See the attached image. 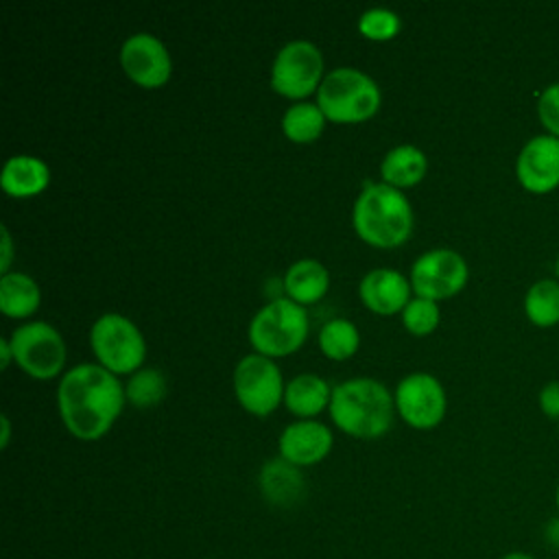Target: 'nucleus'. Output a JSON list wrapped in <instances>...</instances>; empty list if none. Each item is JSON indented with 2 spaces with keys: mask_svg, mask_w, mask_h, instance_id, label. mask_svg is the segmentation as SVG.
Returning a JSON list of instances; mask_svg holds the SVG:
<instances>
[{
  "mask_svg": "<svg viewBox=\"0 0 559 559\" xmlns=\"http://www.w3.org/2000/svg\"><path fill=\"white\" fill-rule=\"evenodd\" d=\"M57 402L66 428L83 441H94L111 428L122 408L124 391L103 365L81 362L63 373Z\"/></svg>",
  "mask_w": 559,
  "mask_h": 559,
  "instance_id": "1",
  "label": "nucleus"
},
{
  "mask_svg": "<svg viewBox=\"0 0 559 559\" xmlns=\"http://www.w3.org/2000/svg\"><path fill=\"white\" fill-rule=\"evenodd\" d=\"M393 402L382 382L347 378L332 389L330 415L341 430L360 439H376L391 426Z\"/></svg>",
  "mask_w": 559,
  "mask_h": 559,
  "instance_id": "2",
  "label": "nucleus"
},
{
  "mask_svg": "<svg viewBox=\"0 0 559 559\" xmlns=\"http://www.w3.org/2000/svg\"><path fill=\"white\" fill-rule=\"evenodd\" d=\"M354 227L362 240L376 247L402 245L413 229L408 199L389 183H367L352 212Z\"/></svg>",
  "mask_w": 559,
  "mask_h": 559,
  "instance_id": "3",
  "label": "nucleus"
},
{
  "mask_svg": "<svg viewBox=\"0 0 559 559\" xmlns=\"http://www.w3.org/2000/svg\"><path fill=\"white\" fill-rule=\"evenodd\" d=\"M317 105L330 120L358 122L378 109L380 90L371 76L356 68H334L317 90Z\"/></svg>",
  "mask_w": 559,
  "mask_h": 559,
  "instance_id": "4",
  "label": "nucleus"
},
{
  "mask_svg": "<svg viewBox=\"0 0 559 559\" xmlns=\"http://www.w3.org/2000/svg\"><path fill=\"white\" fill-rule=\"evenodd\" d=\"M308 334V314L290 297H275L264 304L249 323V341L264 356L295 352Z\"/></svg>",
  "mask_w": 559,
  "mask_h": 559,
  "instance_id": "5",
  "label": "nucleus"
},
{
  "mask_svg": "<svg viewBox=\"0 0 559 559\" xmlns=\"http://www.w3.org/2000/svg\"><path fill=\"white\" fill-rule=\"evenodd\" d=\"M90 343L100 365L111 373H129L144 360L142 332L131 319L118 312H105L94 321Z\"/></svg>",
  "mask_w": 559,
  "mask_h": 559,
  "instance_id": "6",
  "label": "nucleus"
},
{
  "mask_svg": "<svg viewBox=\"0 0 559 559\" xmlns=\"http://www.w3.org/2000/svg\"><path fill=\"white\" fill-rule=\"evenodd\" d=\"M9 343L13 349V358L26 373L35 378H50L63 367V338L46 321H31L15 328Z\"/></svg>",
  "mask_w": 559,
  "mask_h": 559,
  "instance_id": "7",
  "label": "nucleus"
},
{
  "mask_svg": "<svg viewBox=\"0 0 559 559\" xmlns=\"http://www.w3.org/2000/svg\"><path fill=\"white\" fill-rule=\"evenodd\" d=\"M323 70V57L319 48L308 39H293L282 46L273 59L271 85L275 92L299 98L319 90Z\"/></svg>",
  "mask_w": 559,
  "mask_h": 559,
  "instance_id": "8",
  "label": "nucleus"
},
{
  "mask_svg": "<svg viewBox=\"0 0 559 559\" xmlns=\"http://www.w3.org/2000/svg\"><path fill=\"white\" fill-rule=\"evenodd\" d=\"M467 262L454 249H428L411 266V286L419 297L445 299L456 295L467 282Z\"/></svg>",
  "mask_w": 559,
  "mask_h": 559,
  "instance_id": "9",
  "label": "nucleus"
},
{
  "mask_svg": "<svg viewBox=\"0 0 559 559\" xmlns=\"http://www.w3.org/2000/svg\"><path fill=\"white\" fill-rule=\"evenodd\" d=\"M234 391L249 413H271L284 393L280 367L258 352L242 356L234 369Z\"/></svg>",
  "mask_w": 559,
  "mask_h": 559,
  "instance_id": "10",
  "label": "nucleus"
},
{
  "mask_svg": "<svg viewBox=\"0 0 559 559\" xmlns=\"http://www.w3.org/2000/svg\"><path fill=\"white\" fill-rule=\"evenodd\" d=\"M395 404L411 426L432 428L445 415V391L435 376L415 371L397 382Z\"/></svg>",
  "mask_w": 559,
  "mask_h": 559,
  "instance_id": "11",
  "label": "nucleus"
},
{
  "mask_svg": "<svg viewBox=\"0 0 559 559\" xmlns=\"http://www.w3.org/2000/svg\"><path fill=\"white\" fill-rule=\"evenodd\" d=\"M515 177L531 194H548L559 188V138L533 135L515 157Z\"/></svg>",
  "mask_w": 559,
  "mask_h": 559,
  "instance_id": "12",
  "label": "nucleus"
},
{
  "mask_svg": "<svg viewBox=\"0 0 559 559\" xmlns=\"http://www.w3.org/2000/svg\"><path fill=\"white\" fill-rule=\"evenodd\" d=\"M122 70L144 87H157L170 76V55L151 33H133L120 48Z\"/></svg>",
  "mask_w": 559,
  "mask_h": 559,
  "instance_id": "13",
  "label": "nucleus"
},
{
  "mask_svg": "<svg viewBox=\"0 0 559 559\" xmlns=\"http://www.w3.org/2000/svg\"><path fill=\"white\" fill-rule=\"evenodd\" d=\"M277 448L280 456L297 467L314 465L328 456L332 448V432L321 421L297 419L282 430Z\"/></svg>",
  "mask_w": 559,
  "mask_h": 559,
  "instance_id": "14",
  "label": "nucleus"
},
{
  "mask_svg": "<svg viewBox=\"0 0 559 559\" xmlns=\"http://www.w3.org/2000/svg\"><path fill=\"white\" fill-rule=\"evenodd\" d=\"M358 293L367 308L380 314H391L408 304L411 286L395 269H371L362 275Z\"/></svg>",
  "mask_w": 559,
  "mask_h": 559,
  "instance_id": "15",
  "label": "nucleus"
},
{
  "mask_svg": "<svg viewBox=\"0 0 559 559\" xmlns=\"http://www.w3.org/2000/svg\"><path fill=\"white\" fill-rule=\"evenodd\" d=\"M258 485H260L262 496L271 504H277V507H293L295 502L301 500L304 489H306L299 467L288 463L282 456L271 459L262 465Z\"/></svg>",
  "mask_w": 559,
  "mask_h": 559,
  "instance_id": "16",
  "label": "nucleus"
},
{
  "mask_svg": "<svg viewBox=\"0 0 559 559\" xmlns=\"http://www.w3.org/2000/svg\"><path fill=\"white\" fill-rule=\"evenodd\" d=\"M2 188L11 197H33L50 181L48 164L35 155H13L2 168Z\"/></svg>",
  "mask_w": 559,
  "mask_h": 559,
  "instance_id": "17",
  "label": "nucleus"
},
{
  "mask_svg": "<svg viewBox=\"0 0 559 559\" xmlns=\"http://www.w3.org/2000/svg\"><path fill=\"white\" fill-rule=\"evenodd\" d=\"M330 284L328 269L314 258H301L293 262L284 275V288L297 304H312L323 297Z\"/></svg>",
  "mask_w": 559,
  "mask_h": 559,
  "instance_id": "18",
  "label": "nucleus"
},
{
  "mask_svg": "<svg viewBox=\"0 0 559 559\" xmlns=\"http://www.w3.org/2000/svg\"><path fill=\"white\" fill-rule=\"evenodd\" d=\"M332 389L317 373H299L284 386V402L295 415H314L330 404Z\"/></svg>",
  "mask_w": 559,
  "mask_h": 559,
  "instance_id": "19",
  "label": "nucleus"
},
{
  "mask_svg": "<svg viewBox=\"0 0 559 559\" xmlns=\"http://www.w3.org/2000/svg\"><path fill=\"white\" fill-rule=\"evenodd\" d=\"M426 155L413 144L393 146L380 164V175L389 186H413L426 173Z\"/></svg>",
  "mask_w": 559,
  "mask_h": 559,
  "instance_id": "20",
  "label": "nucleus"
},
{
  "mask_svg": "<svg viewBox=\"0 0 559 559\" xmlns=\"http://www.w3.org/2000/svg\"><path fill=\"white\" fill-rule=\"evenodd\" d=\"M39 306V286L26 273H4L0 280V310L7 317H28Z\"/></svg>",
  "mask_w": 559,
  "mask_h": 559,
  "instance_id": "21",
  "label": "nucleus"
},
{
  "mask_svg": "<svg viewBox=\"0 0 559 559\" xmlns=\"http://www.w3.org/2000/svg\"><path fill=\"white\" fill-rule=\"evenodd\" d=\"M524 314L537 328H552L559 323V282L537 280L524 295Z\"/></svg>",
  "mask_w": 559,
  "mask_h": 559,
  "instance_id": "22",
  "label": "nucleus"
},
{
  "mask_svg": "<svg viewBox=\"0 0 559 559\" xmlns=\"http://www.w3.org/2000/svg\"><path fill=\"white\" fill-rule=\"evenodd\" d=\"M323 124H325V114L321 111L319 105L308 103V100L290 105L282 118L284 133L295 142L314 140L321 133Z\"/></svg>",
  "mask_w": 559,
  "mask_h": 559,
  "instance_id": "23",
  "label": "nucleus"
},
{
  "mask_svg": "<svg viewBox=\"0 0 559 559\" xmlns=\"http://www.w3.org/2000/svg\"><path fill=\"white\" fill-rule=\"evenodd\" d=\"M358 330L349 319L336 317L323 323V328L319 330V345L323 349L325 356L343 360L347 356H352L358 347Z\"/></svg>",
  "mask_w": 559,
  "mask_h": 559,
  "instance_id": "24",
  "label": "nucleus"
},
{
  "mask_svg": "<svg viewBox=\"0 0 559 559\" xmlns=\"http://www.w3.org/2000/svg\"><path fill=\"white\" fill-rule=\"evenodd\" d=\"M164 393H166V378L159 369H153V367L138 369L124 386L127 400L133 406H140V408H148V406L159 404Z\"/></svg>",
  "mask_w": 559,
  "mask_h": 559,
  "instance_id": "25",
  "label": "nucleus"
},
{
  "mask_svg": "<svg viewBox=\"0 0 559 559\" xmlns=\"http://www.w3.org/2000/svg\"><path fill=\"white\" fill-rule=\"evenodd\" d=\"M402 321L413 334H428L439 323V306L437 301L417 295L402 308Z\"/></svg>",
  "mask_w": 559,
  "mask_h": 559,
  "instance_id": "26",
  "label": "nucleus"
},
{
  "mask_svg": "<svg viewBox=\"0 0 559 559\" xmlns=\"http://www.w3.org/2000/svg\"><path fill=\"white\" fill-rule=\"evenodd\" d=\"M358 28L369 39H389L400 28V17L395 11L384 7H371L360 13Z\"/></svg>",
  "mask_w": 559,
  "mask_h": 559,
  "instance_id": "27",
  "label": "nucleus"
},
{
  "mask_svg": "<svg viewBox=\"0 0 559 559\" xmlns=\"http://www.w3.org/2000/svg\"><path fill=\"white\" fill-rule=\"evenodd\" d=\"M537 118L544 133L559 138V81L546 85L537 96Z\"/></svg>",
  "mask_w": 559,
  "mask_h": 559,
  "instance_id": "28",
  "label": "nucleus"
},
{
  "mask_svg": "<svg viewBox=\"0 0 559 559\" xmlns=\"http://www.w3.org/2000/svg\"><path fill=\"white\" fill-rule=\"evenodd\" d=\"M539 408L548 419H557L559 421V380H550L542 386L539 391Z\"/></svg>",
  "mask_w": 559,
  "mask_h": 559,
  "instance_id": "29",
  "label": "nucleus"
},
{
  "mask_svg": "<svg viewBox=\"0 0 559 559\" xmlns=\"http://www.w3.org/2000/svg\"><path fill=\"white\" fill-rule=\"evenodd\" d=\"M11 236H9V229L2 225V260H0V269H2V275L9 273V264H11Z\"/></svg>",
  "mask_w": 559,
  "mask_h": 559,
  "instance_id": "30",
  "label": "nucleus"
},
{
  "mask_svg": "<svg viewBox=\"0 0 559 559\" xmlns=\"http://www.w3.org/2000/svg\"><path fill=\"white\" fill-rule=\"evenodd\" d=\"M544 537H546V544H548V546L559 548V515L546 524Z\"/></svg>",
  "mask_w": 559,
  "mask_h": 559,
  "instance_id": "31",
  "label": "nucleus"
},
{
  "mask_svg": "<svg viewBox=\"0 0 559 559\" xmlns=\"http://www.w3.org/2000/svg\"><path fill=\"white\" fill-rule=\"evenodd\" d=\"M0 354H2V367H7V365H9V358L13 356V349H11L9 338H2V341H0Z\"/></svg>",
  "mask_w": 559,
  "mask_h": 559,
  "instance_id": "32",
  "label": "nucleus"
},
{
  "mask_svg": "<svg viewBox=\"0 0 559 559\" xmlns=\"http://www.w3.org/2000/svg\"><path fill=\"white\" fill-rule=\"evenodd\" d=\"M500 559H537V557H533L531 552H524V550H511V552H504Z\"/></svg>",
  "mask_w": 559,
  "mask_h": 559,
  "instance_id": "33",
  "label": "nucleus"
},
{
  "mask_svg": "<svg viewBox=\"0 0 559 559\" xmlns=\"http://www.w3.org/2000/svg\"><path fill=\"white\" fill-rule=\"evenodd\" d=\"M0 424H2V439H0V443H2V448L9 443V435H11V430H9V417L7 415H2L0 417Z\"/></svg>",
  "mask_w": 559,
  "mask_h": 559,
  "instance_id": "34",
  "label": "nucleus"
},
{
  "mask_svg": "<svg viewBox=\"0 0 559 559\" xmlns=\"http://www.w3.org/2000/svg\"><path fill=\"white\" fill-rule=\"evenodd\" d=\"M555 507H557V513H559V485L555 489Z\"/></svg>",
  "mask_w": 559,
  "mask_h": 559,
  "instance_id": "35",
  "label": "nucleus"
},
{
  "mask_svg": "<svg viewBox=\"0 0 559 559\" xmlns=\"http://www.w3.org/2000/svg\"><path fill=\"white\" fill-rule=\"evenodd\" d=\"M555 275H557V277H555V280H557V282H559V255H557V262H555Z\"/></svg>",
  "mask_w": 559,
  "mask_h": 559,
  "instance_id": "36",
  "label": "nucleus"
}]
</instances>
